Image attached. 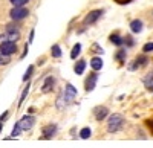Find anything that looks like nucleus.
I'll use <instances>...</instances> for the list:
<instances>
[{"mask_svg":"<svg viewBox=\"0 0 153 148\" xmlns=\"http://www.w3.org/2000/svg\"><path fill=\"white\" fill-rule=\"evenodd\" d=\"M29 87H31V84L28 82V85H26V87L23 89V93H22V96H20V101H19V105H22V104H23V101H25V98L28 96V93H29Z\"/></svg>","mask_w":153,"mask_h":148,"instance_id":"412c9836","label":"nucleus"},{"mask_svg":"<svg viewBox=\"0 0 153 148\" xmlns=\"http://www.w3.org/2000/svg\"><path fill=\"white\" fill-rule=\"evenodd\" d=\"M84 69H86V61L84 60H80V61H76V64L74 67V72L76 73V75H83Z\"/></svg>","mask_w":153,"mask_h":148,"instance_id":"4468645a","label":"nucleus"},{"mask_svg":"<svg viewBox=\"0 0 153 148\" xmlns=\"http://www.w3.org/2000/svg\"><path fill=\"white\" fill-rule=\"evenodd\" d=\"M51 54H52L54 58H60L61 57V47L58 44H54L52 47H51Z\"/></svg>","mask_w":153,"mask_h":148,"instance_id":"6ab92c4d","label":"nucleus"},{"mask_svg":"<svg viewBox=\"0 0 153 148\" xmlns=\"http://www.w3.org/2000/svg\"><path fill=\"white\" fill-rule=\"evenodd\" d=\"M118 5H129L130 2H133V0H115Z\"/></svg>","mask_w":153,"mask_h":148,"instance_id":"bb28decb","label":"nucleus"},{"mask_svg":"<svg viewBox=\"0 0 153 148\" xmlns=\"http://www.w3.org/2000/svg\"><path fill=\"white\" fill-rule=\"evenodd\" d=\"M115 58L120 61V64H123L126 61V51H124V49H120V51L117 52V55H115Z\"/></svg>","mask_w":153,"mask_h":148,"instance_id":"aec40b11","label":"nucleus"},{"mask_svg":"<svg viewBox=\"0 0 153 148\" xmlns=\"http://www.w3.org/2000/svg\"><path fill=\"white\" fill-rule=\"evenodd\" d=\"M124 43H126L127 46H129V47H132V46L135 44V41H133V38H132V37H130V35H127V37H126V38H124Z\"/></svg>","mask_w":153,"mask_h":148,"instance_id":"a878e982","label":"nucleus"},{"mask_svg":"<svg viewBox=\"0 0 153 148\" xmlns=\"http://www.w3.org/2000/svg\"><path fill=\"white\" fill-rule=\"evenodd\" d=\"M57 130H58V127L55 125V124H48V125H45L43 127V130H42V139H52V136H55L57 134Z\"/></svg>","mask_w":153,"mask_h":148,"instance_id":"39448f33","label":"nucleus"},{"mask_svg":"<svg viewBox=\"0 0 153 148\" xmlns=\"http://www.w3.org/2000/svg\"><path fill=\"white\" fill-rule=\"evenodd\" d=\"M68 102H71V101H69L68 98L65 96V93H61V95L58 96V99H57V107H58V108H63V107H65Z\"/></svg>","mask_w":153,"mask_h":148,"instance_id":"f3484780","label":"nucleus"},{"mask_svg":"<svg viewBox=\"0 0 153 148\" xmlns=\"http://www.w3.org/2000/svg\"><path fill=\"white\" fill-rule=\"evenodd\" d=\"M149 63V58L146 57V55H139V57H136V60L133 61V63L130 64V70H135L136 67H143V66H146Z\"/></svg>","mask_w":153,"mask_h":148,"instance_id":"1a4fd4ad","label":"nucleus"},{"mask_svg":"<svg viewBox=\"0 0 153 148\" xmlns=\"http://www.w3.org/2000/svg\"><path fill=\"white\" fill-rule=\"evenodd\" d=\"M103 66H104V63H103V60H101V57H94V58L91 60V67H92L95 72L101 70V69H103Z\"/></svg>","mask_w":153,"mask_h":148,"instance_id":"f8f14e48","label":"nucleus"},{"mask_svg":"<svg viewBox=\"0 0 153 148\" xmlns=\"http://www.w3.org/2000/svg\"><path fill=\"white\" fill-rule=\"evenodd\" d=\"M2 128H3V125H2V122H0V131H2Z\"/></svg>","mask_w":153,"mask_h":148,"instance_id":"473e14b6","label":"nucleus"},{"mask_svg":"<svg viewBox=\"0 0 153 148\" xmlns=\"http://www.w3.org/2000/svg\"><path fill=\"white\" fill-rule=\"evenodd\" d=\"M19 127L22 128V131H26V130H31L32 127H34V124H35V118L34 116H31V115H26V116H23L19 122Z\"/></svg>","mask_w":153,"mask_h":148,"instance_id":"20e7f679","label":"nucleus"},{"mask_svg":"<svg viewBox=\"0 0 153 148\" xmlns=\"http://www.w3.org/2000/svg\"><path fill=\"white\" fill-rule=\"evenodd\" d=\"M34 34H35V32H34V29H32V31H31V34H29V43L34 40Z\"/></svg>","mask_w":153,"mask_h":148,"instance_id":"2f4dec72","label":"nucleus"},{"mask_svg":"<svg viewBox=\"0 0 153 148\" xmlns=\"http://www.w3.org/2000/svg\"><path fill=\"white\" fill-rule=\"evenodd\" d=\"M9 15H11V18H12V20L19 21V20L26 18V17L29 15V11H28L26 8H25V6H14V8L11 9Z\"/></svg>","mask_w":153,"mask_h":148,"instance_id":"f03ea898","label":"nucleus"},{"mask_svg":"<svg viewBox=\"0 0 153 148\" xmlns=\"http://www.w3.org/2000/svg\"><path fill=\"white\" fill-rule=\"evenodd\" d=\"M153 51V43H146L144 46H143V52H152Z\"/></svg>","mask_w":153,"mask_h":148,"instance_id":"393cba45","label":"nucleus"},{"mask_svg":"<svg viewBox=\"0 0 153 148\" xmlns=\"http://www.w3.org/2000/svg\"><path fill=\"white\" fill-rule=\"evenodd\" d=\"M124 122H126V119H124L123 115H120V113L110 115V116H109V121H107V131H109V133H117V131H120V130L123 128V125H124Z\"/></svg>","mask_w":153,"mask_h":148,"instance_id":"f257e3e1","label":"nucleus"},{"mask_svg":"<svg viewBox=\"0 0 153 148\" xmlns=\"http://www.w3.org/2000/svg\"><path fill=\"white\" fill-rule=\"evenodd\" d=\"M76 95H78V92H76V89L74 87V85L72 84H66V87H65V96L68 98V99L72 101Z\"/></svg>","mask_w":153,"mask_h":148,"instance_id":"9b49d317","label":"nucleus"},{"mask_svg":"<svg viewBox=\"0 0 153 148\" xmlns=\"http://www.w3.org/2000/svg\"><path fill=\"white\" fill-rule=\"evenodd\" d=\"M103 9H94L84 17V24H94L95 21H98V18L103 15Z\"/></svg>","mask_w":153,"mask_h":148,"instance_id":"423d86ee","label":"nucleus"},{"mask_svg":"<svg viewBox=\"0 0 153 148\" xmlns=\"http://www.w3.org/2000/svg\"><path fill=\"white\" fill-rule=\"evenodd\" d=\"M146 124H147L149 130H150V131H152V134H153V119H149V121L146 122Z\"/></svg>","mask_w":153,"mask_h":148,"instance_id":"cd10ccee","label":"nucleus"},{"mask_svg":"<svg viewBox=\"0 0 153 148\" xmlns=\"http://www.w3.org/2000/svg\"><path fill=\"white\" fill-rule=\"evenodd\" d=\"M16 52H17V43H16V41L5 40L2 44H0V54L11 57L12 54H16Z\"/></svg>","mask_w":153,"mask_h":148,"instance_id":"7ed1b4c3","label":"nucleus"},{"mask_svg":"<svg viewBox=\"0 0 153 148\" xmlns=\"http://www.w3.org/2000/svg\"><path fill=\"white\" fill-rule=\"evenodd\" d=\"M54 85H55V78L54 77H48L42 85V92L43 93H49V92H52L54 89Z\"/></svg>","mask_w":153,"mask_h":148,"instance_id":"9d476101","label":"nucleus"},{"mask_svg":"<svg viewBox=\"0 0 153 148\" xmlns=\"http://www.w3.org/2000/svg\"><path fill=\"white\" fill-rule=\"evenodd\" d=\"M94 115H95V119H97V121H103V119H106L110 113H109V108H107V107L98 105V107L94 108Z\"/></svg>","mask_w":153,"mask_h":148,"instance_id":"6e6552de","label":"nucleus"},{"mask_svg":"<svg viewBox=\"0 0 153 148\" xmlns=\"http://www.w3.org/2000/svg\"><path fill=\"white\" fill-rule=\"evenodd\" d=\"M130 31L133 32V34H139L143 31V21L141 20H132L130 21Z\"/></svg>","mask_w":153,"mask_h":148,"instance_id":"ddd939ff","label":"nucleus"},{"mask_svg":"<svg viewBox=\"0 0 153 148\" xmlns=\"http://www.w3.org/2000/svg\"><path fill=\"white\" fill-rule=\"evenodd\" d=\"M32 72H34V66L31 64V66L28 67V70L25 72V75H23V81H28V80L31 78V75H32Z\"/></svg>","mask_w":153,"mask_h":148,"instance_id":"4be33fe9","label":"nucleus"},{"mask_svg":"<svg viewBox=\"0 0 153 148\" xmlns=\"http://www.w3.org/2000/svg\"><path fill=\"white\" fill-rule=\"evenodd\" d=\"M80 52H81V44L76 43V44L72 47V51H71V58H72V60H76V57L80 55Z\"/></svg>","mask_w":153,"mask_h":148,"instance_id":"dca6fc26","label":"nucleus"},{"mask_svg":"<svg viewBox=\"0 0 153 148\" xmlns=\"http://www.w3.org/2000/svg\"><path fill=\"white\" fill-rule=\"evenodd\" d=\"M97 81H98V75H97V72H92L91 75H89L84 81V89L86 92H92L95 89V85H97Z\"/></svg>","mask_w":153,"mask_h":148,"instance_id":"0eeeda50","label":"nucleus"},{"mask_svg":"<svg viewBox=\"0 0 153 148\" xmlns=\"http://www.w3.org/2000/svg\"><path fill=\"white\" fill-rule=\"evenodd\" d=\"M92 51H97V52H100V54H103V49H101V47H100V46H98L97 43H95V44L92 46Z\"/></svg>","mask_w":153,"mask_h":148,"instance_id":"c85d7f7f","label":"nucleus"},{"mask_svg":"<svg viewBox=\"0 0 153 148\" xmlns=\"http://www.w3.org/2000/svg\"><path fill=\"white\" fill-rule=\"evenodd\" d=\"M9 2L14 5V6H25V5L29 2V0H9Z\"/></svg>","mask_w":153,"mask_h":148,"instance_id":"5701e85b","label":"nucleus"},{"mask_svg":"<svg viewBox=\"0 0 153 148\" xmlns=\"http://www.w3.org/2000/svg\"><path fill=\"white\" fill-rule=\"evenodd\" d=\"M26 54H28V44L25 46V51H23V54H22V58H25V57H26Z\"/></svg>","mask_w":153,"mask_h":148,"instance_id":"7c9ffc66","label":"nucleus"},{"mask_svg":"<svg viewBox=\"0 0 153 148\" xmlns=\"http://www.w3.org/2000/svg\"><path fill=\"white\" fill-rule=\"evenodd\" d=\"M8 115H9V112H8V110H6V112H5V113H3L2 116H0V122H3V121H5L6 118H8Z\"/></svg>","mask_w":153,"mask_h":148,"instance_id":"c756f323","label":"nucleus"},{"mask_svg":"<svg viewBox=\"0 0 153 148\" xmlns=\"http://www.w3.org/2000/svg\"><path fill=\"white\" fill-rule=\"evenodd\" d=\"M109 40H110L115 46H123V44H124V38H121L118 34H112V35L109 37Z\"/></svg>","mask_w":153,"mask_h":148,"instance_id":"2eb2a0df","label":"nucleus"},{"mask_svg":"<svg viewBox=\"0 0 153 148\" xmlns=\"http://www.w3.org/2000/svg\"><path fill=\"white\" fill-rule=\"evenodd\" d=\"M11 61V58L8 57V55H3V54H0V66H5V64H8Z\"/></svg>","mask_w":153,"mask_h":148,"instance_id":"b1692460","label":"nucleus"},{"mask_svg":"<svg viewBox=\"0 0 153 148\" xmlns=\"http://www.w3.org/2000/svg\"><path fill=\"white\" fill-rule=\"evenodd\" d=\"M91 136H92V130L89 128V127H84V128L80 130V138L81 139H89Z\"/></svg>","mask_w":153,"mask_h":148,"instance_id":"a211bd4d","label":"nucleus"}]
</instances>
